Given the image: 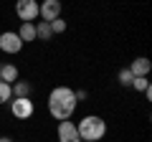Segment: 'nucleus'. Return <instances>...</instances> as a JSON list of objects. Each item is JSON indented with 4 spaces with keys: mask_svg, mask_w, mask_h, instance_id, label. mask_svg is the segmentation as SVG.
Masks as SVG:
<instances>
[{
    "mask_svg": "<svg viewBox=\"0 0 152 142\" xmlns=\"http://www.w3.org/2000/svg\"><path fill=\"white\" fill-rule=\"evenodd\" d=\"M76 109V94L71 91L69 86H56L53 91L48 94V112L51 117H56L58 122L69 119Z\"/></svg>",
    "mask_w": 152,
    "mask_h": 142,
    "instance_id": "1",
    "label": "nucleus"
},
{
    "mask_svg": "<svg viewBox=\"0 0 152 142\" xmlns=\"http://www.w3.org/2000/svg\"><path fill=\"white\" fill-rule=\"evenodd\" d=\"M76 130H79V137H81V140L96 142V140H102V137H104L107 124H104L102 117H84V119L76 124Z\"/></svg>",
    "mask_w": 152,
    "mask_h": 142,
    "instance_id": "2",
    "label": "nucleus"
},
{
    "mask_svg": "<svg viewBox=\"0 0 152 142\" xmlns=\"http://www.w3.org/2000/svg\"><path fill=\"white\" fill-rule=\"evenodd\" d=\"M15 13H18V18H20L23 23H31V20H36V15H38V3L36 0H18Z\"/></svg>",
    "mask_w": 152,
    "mask_h": 142,
    "instance_id": "3",
    "label": "nucleus"
},
{
    "mask_svg": "<svg viewBox=\"0 0 152 142\" xmlns=\"http://www.w3.org/2000/svg\"><path fill=\"white\" fill-rule=\"evenodd\" d=\"M23 48V41L18 33H3L0 36V51H5V53H18Z\"/></svg>",
    "mask_w": 152,
    "mask_h": 142,
    "instance_id": "4",
    "label": "nucleus"
},
{
    "mask_svg": "<svg viewBox=\"0 0 152 142\" xmlns=\"http://www.w3.org/2000/svg\"><path fill=\"white\" fill-rule=\"evenodd\" d=\"M58 142H81V137H79V130H76L74 122L64 119L58 124Z\"/></svg>",
    "mask_w": 152,
    "mask_h": 142,
    "instance_id": "5",
    "label": "nucleus"
},
{
    "mask_svg": "<svg viewBox=\"0 0 152 142\" xmlns=\"http://www.w3.org/2000/svg\"><path fill=\"white\" fill-rule=\"evenodd\" d=\"M13 114L18 119H28L33 114V102L28 97H15V102H13Z\"/></svg>",
    "mask_w": 152,
    "mask_h": 142,
    "instance_id": "6",
    "label": "nucleus"
},
{
    "mask_svg": "<svg viewBox=\"0 0 152 142\" xmlns=\"http://www.w3.org/2000/svg\"><path fill=\"white\" fill-rule=\"evenodd\" d=\"M38 15H43L46 20H53V18H58L61 15V3L58 0H43L41 5H38Z\"/></svg>",
    "mask_w": 152,
    "mask_h": 142,
    "instance_id": "7",
    "label": "nucleus"
},
{
    "mask_svg": "<svg viewBox=\"0 0 152 142\" xmlns=\"http://www.w3.org/2000/svg\"><path fill=\"white\" fill-rule=\"evenodd\" d=\"M129 71H132V76H147V71H150V59H145V56L134 59L132 66H129Z\"/></svg>",
    "mask_w": 152,
    "mask_h": 142,
    "instance_id": "8",
    "label": "nucleus"
},
{
    "mask_svg": "<svg viewBox=\"0 0 152 142\" xmlns=\"http://www.w3.org/2000/svg\"><path fill=\"white\" fill-rule=\"evenodd\" d=\"M0 81H5L13 86V81H18V69L13 64H5V66H0Z\"/></svg>",
    "mask_w": 152,
    "mask_h": 142,
    "instance_id": "9",
    "label": "nucleus"
},
{
    "mask_svg": "<svg viewBox=\"0 0 152 142\" xmlns=\"http://www.w3.org/2000/svg\"><path fill=\"white\" fill-rule=\"evenodd\" d=\"M51 36H53V31H51V23H48V20H41V23L36 26V38H38V41H48Z\"/></svg>",
    "mask_w": 152,
    "mask_h": 142,
    "instance_id": "10",
    "label": "nucleus"
},
{
    "mask_svg": "<svg viewBox=\"0 0 152 142\" xmlns=\"http://www.w3.org/2000/svg\"><path fill=\"white\" fill-rule=\"evenodd\" d=\"M18 36H20L23 43H26V41H36V26H33V23H23L20 31H18Z\"/></svg>",
    "mask_w": 152,
    "mask_h": 142,
    "instance_id": "11",
    "label": "nucleus"
},
{
    "mask_svg": "<svg viewBox=\"0 0 152 142\" xmlns=\"http://www.w3.org/2000/svg\"><path fill=\"white\" fill-rule=\"evenodd\" d=\"M10 91H15V97H28L31 86H28L26 81H15V86H10Z\"/></svg>",
    "mask_w": 152,
    "mask_h": 142,
    "instance_id": "12",
    "label": "nucleus"
},
{
    "mask_svg": "<svg viewBox=\"0 0 152 142\" xmlns=\"http://www.w3.org/2000/svg\"><path fill=\"white\" fill-rule=\"evenodd\" d=\"M10 97H13V91H10V84L0 81V104H3V102H8Z\"/></svg>",
    "mask_w": 152,
    "mask_h": 142,
    "instance_id": "13",
    "label": "nucleus"
},
{
    "mask_svg": "<svg viewBox=\"0 0 152 142\" xmlns=\"http://www.w3.org/2000/svg\"><path fill=\"white\" fill-rule=\"evenodd\" d=\"M129 86H134L137 91H145V89L150 86V84H147V79H145V76H134V79H132V84H129Z\"/></svg>",
    "mask_w": 152,
    "mask_h": 142,
    "instance_id": "14",
    "label": "nucleus"
},
{
    "mask_svg": "<svg viewBox=\"0 0 152 142\" xmlns=\"http://www.w3.org/2000/svg\"><path fill=\"white\" fill-rule=\"evenodd\" d=\"M132 79H134V76H132V71H129V69H122V71H119V84L129 86V84H132Z\"/></svg>",
    "mask_w": 152,
    "mask_h": 142,
    "instance_id": "15",
    "label": "nucleus"
},
{
    "mask_svg": "<svg viewBox=\"0 0 152 142\" xmlns=\"http://www.w3.org/2000/svg\"><path fill=\"white\" fill-rule=\"evenodd\" d=\"M51 31H53V33H64V31H66V20L53 18V20H51Z\"/></svg>",
    "mask_w": 152,
    "mask_h": 142,
    "instance_id": "16",
    "label": "nucleus"
},
{
    "mask_svg": "<svg viewBox=\"0 0 152 142\" xmlns=\"http://www.w3.org/2000/svg\"><path fill=\"white\" fill-rule=\"evenodd\" d=\"M0 142H13V140H8V137H0Z\"/></svg>",
    "mask_w": 152,
    "mask_h": 142,
    "instance_id": "17",
    "label": "nucleus"
}]
</instances>
